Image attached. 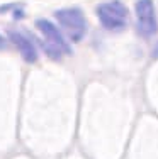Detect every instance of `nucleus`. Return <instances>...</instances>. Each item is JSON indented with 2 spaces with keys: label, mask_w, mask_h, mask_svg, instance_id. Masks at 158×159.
Wrapping results in <instances>:
<instances>
[{
  "label": "nucleus",
  "mask_w": 158,
  "mask_h": 159,
  "mask_svg": "<svg viewBox=\"0 0 158 159\" xmlns=\"http://www.w3.org/2000/svg\"><path fill=\"white\" fill-rule=\"evenodd\" d=\"M36 27L39 29V32L44 36V51L51 56L53 59H60L63 54H71L70 46L65 43L61 32L51 24L46 19H39L36 20Z\"/></svg>",
  "instance_id": "nucleus-1"
},
{
  "label": "nucleus",
  "mask_w": 158,
  "mask_h": 159,
  "mask_svg": "<svg viewBox=\"0 0 158 159\" xmlns=\"http://www.w3.org/2000/svg\"><path fill=\"white\" fill-rule=\"evenodd\" d=\"M5 48V41H3V37L0 36V49H3Z\"/></svg>",
  "instance_id": "nucleus-6"
},
{
  "label": "nucleus",
  "mask_w": 158,
  "mask_h": 159,
  "mask_svg": "<svg viewBox=\"0 0 158 159\" xmlns=\"http://www.w3.org/2000/svg\"><path fill=\"white\" fill-rule=\"evenodd\" d=\"M9 39L10 43H14V46L19 49V52L22 54V58L26 59L27 63H34L37 59V52H36V48L24 34L17 32V31H10L9 32Z\"/></svg>",
  "instance_id": "nucleus-5"
},
{
  "label": "nucleus",
  "mask_w": 158,
  "mask_h": 159,
  "mask_svg": "<svg viewBox=\"0 0 158 159\" xmlns=\"http://www.w3.org/2000/svg\"><path fill=\"white\" fill-rule=\"evenodd\" d=\"M55 16L58 19L60 25L63 27V31L66 32V36L73 43L84 39L85 32H87V20L80 9H75V7L73 9H61Z\"/></svg>",
  "instance_id": "nucleus-2"
},
{
  "label": "nucleus",
  "mask_w": 158,
  "mask_h": 159,
  "mask_svg": "<svg viewBox=\"0 0 158 159\" xmlns=\"http://www.w3.org/2000/svg\"><path fill=\"white\" fill-rule=\"evenodd\" d=\"M97 16H99L100 24L109 31H121L127 24V9L119 0L100 3L97 7Z\"/></svg>",
  "instance_id": "nucleus-3"
},
{
  "label": "nucleus",
  "mask_w": 158,
  "mask_h": 159,
  "mask_svg": "<svg viewBox=\"0 0 158 159\" xmlns=\"http://www.w3.org/2000/svg\"><path fill=\"white\" fill-rule=\"evenodd\" d=\"M136 24L141 36L150 37L156 32L158 22L155 16V5L151 0H138L136 2Z\"/></svg>",
  "instance_id": "nucleus-4"
}]
</instances>
